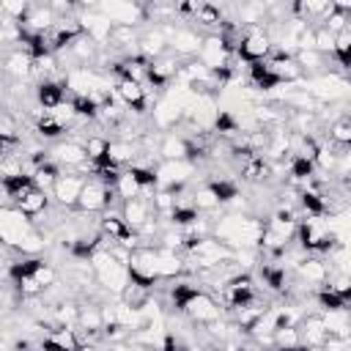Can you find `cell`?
Returning a JSON list of instances; mask_svg holds the SVG:
<instances>
[{
    "mask_svg": "<svg viewBox=\"0 0 351 351\" xmlns=\"http://www.w3.org/2000/svg\"><path fill=\"white\" fill-rule=\"evenodd\" d=\"M129 277L132 282L143 285V288H151L154 282H159V255H156V247H137L132 250V258H129Z\"/></svg>",
    "mask_w": 351,
    "mask_h": 351,
    "instance_id": "4",
    "label": "cell"
},
{
    "mask_svg": "<svg viewBox=\"0 0 351 351\" xmlns=\"http://www.w3.org/2000/svg\"><path fill=\"white\" fill-rule=\"evenodd\" d=\"M263 219L247 214H228L214 225V239L228 244L230 250H258L263 236Z\"/></svg>",
    "mask_w": 351,
    "mask_h": 351,
    "instance_id": "1",
    "label": "cell"
},
{
    "mask_svg": "<svg viewBox=\"0 0 351 351\" xmlns=\"http://www.w3.org/2000/svg\"><path fill=\"white\" fill-rule=\"evenodd\" d=\"M296 236H299V247L304 252H332L340 241L324 217H304L299 222Z\"/></svg>",
    "mask_w": 351,
    "mask_h": 351,
    "instance_id": "2",
    "label": "cell"
},
{
    "mask_svg": "<svg viewBox=\"0 0 351 351\" xmlns=\"http://www.w3.org/2000/svg\"><path fill=\"white\" fill-rule=\"evenodd\" d=\"M315 52L335 55V33H329L324 25H315Z\"/></svg>",
    "mask_w": 351,
    "mask_h": 351,
    "instance_id": "34",
    "label": "cell"
},
{
    "mask_svg": "<svg viewBox=\"0 0 351 351\" xmlns=\"http://www.w3.org/2000/svg\"><path fill=\"white\" fill-rule=\"evenodd\" d=\"M112 195H115V189H112V186H107V184H101V181L90 178V181H85V189H82V195H80L77 208H80V211H85V214L104 211V208L112 203Z\"/></svg>",
    "mask_w": 351,
    "mask_h": 351,
    "instance_id": "9",
    "label": "cell"
},
{
    "mask_svg": "<svg viewBox=\"0 0 351 351\" xmlns=\"http://www.w3.org/2000/svg\"><path fill=\"white\" fill-rule=\"evenodd\" d=\"M271 47H274V41H271V36H269L266 30L250 27V30L244 33L241 47H239V58H241L244 63H261V60H269Z\"/></svg>",
    "mask_w": 351,
    "mask_h": 351,
    "instance_id": "6",
    "label": "cell"
},
{
    "mask_svg": "<svg viewBox=\"0 0 351 351\" xmlns=\"http://www.w3.org/2000/svg\"><path fill=\"white\" fill-rule=\"evenodd\" d=\"M337 156H340V151H337V145L332 143V140H326V143H321L318 145V154H315V167L321 170V173H335V167H337Z\"/></svg>",
    "mask_w": 351,
    "mask_h": 351,
    "instance_id": "27",
    "label": "cell"
},
{
    "mask_svg": "<svg viewBox=\"0 0 351 351\" xmlns=\"http://www.w3.org/2000/svg\"><path fill=\"white\" fill-rule=\"evenodd\" d=\"M154 123L159 126V129H173L176 123H181L184 121V107L176 101V99H170V96H165V99H159L156 104H154Z\"/></svg>",
    "mask_w": 351,
    "mask_h": 351,
    "instance_id": "18",
    "label": "cell"
},
{
    "mask_svg": "<svg viewBox=\"0 0 351 351\" xmlns=\"http://www.w3.org/2000/svg\"><path fill=\"white\" fill-rule=\"evenodd\" d=\"M99 11L112 25H129V27H134V25H140V22L148 19L145 5H140V3H101Z\"/></svg>",
    "mask_w": 351,
    "mask_h": 351,
    "instance_id": "10",
    "label": "cell"
},
{
    "mask_svg": "<svg viewBox=\"0 0 351 351\" xmlns=\"http://www.w3.org/2000/svg\"><path fill=\"white\" fill-rule=\"evenodd\" d=\"M132 351H154V348H148V346H137V348H132Z\"/></svg>",
    "mask_w": 351,
    "mask_h": 351,
    "instance_id": "37",
    "label": "cell"
},
{
    "mask_svg": "<svg viewBox=\"0 0 351 351\" xmlns=\"http://www.w3.org/2000/svg\"><path fill=\"white\" fill-rule=\"evenodd\" d=\"M178 310H181L195 326H208V324H214V321L222 318V307H219V302H217L211 293L200 291V288H192L189 296L178 304Z\"/></svg>",
    "mask_w": 351,
    "mask_h": 351,
    "instance_id": "3",
    "label": "cell"
},
{
    "mask_svg": "<svg viewBox=\"0 0 351 351\" xmlns=\"http://www.w3.org/2000/svg\"><path fill=\"white\" fill-rule=\"evenodd\" d=\"M299 332H302V346H307V348H324L329 343V329H326L321 313L304 315L299 324Z\"/></svg>",
    "mask_w": 351,
    "mask_h": 351,
    "instance_id": "12",
    "label": "cell"
},
{
    "mask_svg": "<svg viewBox=\"0 0 351 351\" xmlns=\"http://www.w3.org/2000/svg\"><path fill=\"white\" fill-rule=\"evenodd\" d=\"M165 33H167V47L173 55H178V58L200 55L203 36H197L192 27H165Z\"/></svg>",
    "mask_w": 351,
    "mask_h": 351,
    "instance_id": "8",
    "label": "cell"
},
{
    "mask_svg": "<svg viewBox=\"0 0 351 351\" xmlns=\"http://www.w3.org/2000/svg\"><path fill=\"white\" fill-rule=\"evenodd\" d=\"M156 255H159V277L162 280H173V277H178V274L186 271V261L176 250L156 247Z\"/></svg>",
    "mask_w": 351,
    "mask_h": 351,
    "instance_id": "24",
    "label": "cell"
},
{
    "mask_svg": "<svg viewBox=\"0 0 351 351\" xmlns=\"http://www.w3.org/2000/svg\"><path fill=\"white\" fill-rule=\"evenodd\" d=\"M348 315H351V304H348Z\"/></svg>",
    "mask_w": 351,
    "mask_h": 351,
    "instance_id": "40",
    "label": "cell"
},
{
    "mask_svg": "<svg viewBox=\"0 0 351 351\" xmlns=\"http://www.w3.org/2000/svg\"><path fill=\"white\" fill-rule=\"evenodd\" d=\"M195 22L197 25H206V27H222V8L219 5H211V3H200L197 14H195Z\"/></svg>",
    "mask_w": 351,
    "mask_h": 351,
    "instance_id": "32",
    "label": "cell"
},
{
    "mask_svg": "<svg viewBox=\"0 0 351 351\" xmlns=\"http://www.w3.org/2000/svg\"><path fill=\"white\" fill-rule=\"evenodd\" d=\"M82 346L80 340V332L77 329H69V326H60V329H49L41 340V348L44 351H77Z\"/></svg>",
    "mask_w": 351,
    "mask_h": 351,
    "instance_id": "16",
    "label": "cell"
},
{
    "mask_svg": "<svg viewBox=\"0 0 351 351\" xmlns=\"http://www.w3.org/2000/svg\"><path fill=\"white\" fill-rule=\"evenodd\" d=\"M82 189H85V181H82L80 176H60V178H58V184L52 186V197L58 200V206L71 208V206H77V203H80Z\"/></svg>",
    "mask_w": 351,
    "mask_h": 351,
    "instance_id": "15",
    "label": "cell"
},
{
    "mask_svg": "<svg viewBox=\"0 0 351 351\" xmlns=\"http://www.w3.org/2000/svg\"><path fill=\"white\" fill-rule=\"evenodd\" d=\"M296 274H299V280L307 282V285H324V282H329L332 269H329V261L313 255V258H304V261L296 266Z\"/></svg>",
    "mask_w": 351,
    "mask_h": 351,
    "instance_id": "17",
    "label": "cell"
},
{
    "mask_svg": "<svg viewBox=\"0 0 351 351\" xmlns=\"http://www.w3.org/2000/svg\"><path fill=\"white\" fill-rule=\"evenodd\" d=\"M304 90L315 99V101H340V99H346V93L351 90L348 88V82L346 80H340V77H335V74H324V77H315V80H310L307 85H304Z\"/></svg>",
    "mask_w": 351,
    "mask_h": 351,
    "instance_id": "7",
    "label": "cell"
},
{
    "mask_svg": "<svg viewBox=\"0 0 351 351\" xmlns=\"http://www.w3.org/2000/svg\"><path fill=\"white\" fill-rule=\"evenodd\" d=\"M159 156L162 162H178V159H189L192 162V145L184 134L178 132H170L159 140Z\"/></svg>",
    "mask_w": 351,
    "mask_h": 351,
    "instance_id": "14",
    "label": "cell"
},
{
    "mask_svg": "<svg viewBox=\"0 0 351 351\" xmlns=\"http://www.w3.org/2000/svg\"><path fill=\"white\" fill-rule=\"evenodd\" d=\"M115 195L121 197V200H134V197H143V184L134 178V173L132 170H121V176H118V181H115Z\"/></svg>",
    "mask_w": 351,
    "mask_h": 351,
    "instance_id": "26",
    "label": "cell"
},
{
    "mask_svg": "<svg viewBox=\"0 0 351 351\" xmlns=\"http://www.w3.org/2000/svg\"><path fill=\"white\" fill-rule=\"evenodd\" d=\"M134 156H137V145L134 143H126V140H112L110 143V154H107V165H134Z\"/></svg>",
    "mask_w": 351,
    "mask_h": 351,
    "instance_id": "25",
    "label": "cell"
},
{
    "mask_svg": "<svg viewBox=\"0 0 351 351\" xmlns=\"http://www.w3.org/2000/svg\"><path fill=\"white\" fill-rule=\"evenodd\" d=\"M77 351H99V348H96V346H90V343H82Z\"/></svg>",
    "mask_w": 351,
    "mask_h": 351,
    "instance_id": "36",
    "label": "cell"
},
{
    "mask_svg": "<svg viewBox=\"0 0 351 351\" xmlns=\"http://www.w3.org/2000/svg\"><path fill=\"white\" fill-rule=\"evenodd\" d=\"M219 206H222V197L217 195V189L211 184L195 189V208L197 211H217Z\"/></svg>",
    "mask_w": 351,
    "mask_h": 351,
    "instance_id": "30",
    "label": "cell"
},
{
    "mask_svg": "<svg viewBox=\"0 0 351 351\" xmlns=\"http://www.w3.org/2000/svg\"><path fill=\"white\" fill-rule=\"evenodd\" d=\"M96 282H99V285H101L107 293L121 296V293L126 291V285L132 282V277H129V269H126L123 263H115L112 269H107V271L96 274Z\"/></svg>",
    "mask_w": 351,
    "mask_h": 351,
    "instance_id": "21",
    "label": "cell"
},
{
    "mask_svg": "<svg viewBox=\"0 0 351 351\" xmlns=\"http://www.w3.org/2000/svg\"><path fill=\"white\" fill-rule=\"evenodd\" d=\"M151 211H154L151 200H145V197H134V200H123L121 217H123V219H126V225L137 233V230L151 219Z\"/></svg>",
    "mask_w": 351,
    "mask_h": 351,
    "instance_id": "19",
    "label": "cell"
},
{
    "mask_svg": "<svg viewBox=\"0 0 351 351\" xmlns=\"http://www.w3.org/2000/svg\"><path fill=\"white\" fill-rule=\"evenodd\" d=\"M16 208H19L25 217H38V214H44V211L49 208V195H47L44 189L33 186V189H27V192L16 200Z\"/></svg>",
    "mask_w": 351,
    "mask_h": 351,
    "instance_id": "22",
    "label": "cell"
},
{
    "mask_svg": "<svg viewBox=\"0 0 351 351\" xmlns=\"http://www.w3.org/2000/svg\"><path fill=\"white\" fill-rule=\"evenodd\" d=\"M36 132H38V137H44V140H58V137L66 132V126H63L55 115L41 112L38 121H36Z\"/></svg>",
    "mask_w": 351,
    "mask_h": 351,
    "instance_id": "28",
    "label": "cell"
},
{
    "mask_svg": "<svg viewBox=\"0 0 351 351\" xmlns=\"http://www.w3.org/2000/svg\"><path fill=\"white\" fill-rule=\"evenodd\" d=\"M346 30H348V33H351V16H348V27H346Z\"/></svg>",
    "mask_w": 351,
    "mask_h": 351,
    "instance_id": "39",
    "label": "cell"
},
{
    "mask_svg": "<svg viewBox=\"0 0 351 351\" xmlns=\"http://www.w3.org/2000/svg\"><path fill=\"white\" fill-rule=\"evenodd\" d=\"M49 159H52L55 165L77 167L80 162H85V159H88V154H85V145H80V143L69 140V143H55V145L49 148Z\"/></svg>",
    "mask_w": 351,
    "mask_h": 351,
    "instance_id": "20",
    "label": "cell"
},
{
    "mask_svg": "<svg viewBox=\"0 0 351 351\" xmlns=\"http://www.w3.org/2000/svg\"><path fill=\"white\" fill-rule=\"evenodd\" d=\"M296 63L302 66V71H318L324 66V55L315 49H302L296 52Z\"/></svg>",
    "mask_w": 351,
    "mask_h": 351,
    "instance_id": "35",
    "label": "cell"
},
{
    "mask_svg": "<svg viewBox=\"0 0 351 351\" xmlns=\"http://www.w3.org/2000/svg\"><path fill=\"white\" fill-rule=\"evenodd\" d=\"M85 154L88 159H93L96 165H107V154H110V140L107 137H99V134H90L85 143Z\"/></svg>",
    "mask_w": 351,
    "mask_h": 351,
    "instance_id": "29",
    "label": "cell"
},
{
    "mask_svg": "<svg viewBox=\"0 0 351 351\" xmlns=\"http://www.w3.org/2000/svg\"><path fill=\"white\" fill-rule=\"evenodd\" d=\"M271 337H274V346H277V348H299V346H302V332H299V326H280Z\"/></svg>",
    "mask_w": 351,
    "mask_h": 351,
    "instance_id": "33",
    "label": "cell"
},
{
    "mask_svg": "<svg viewBox=\"0 0 351 351\" xmlns=\"http://www.w3.org/2000/svg\"><path fill=\"white\" fill-rule=\"evenodd\" d=\"M112 93L115 99L126 107V110H134V112H145V104H148V93H145V85L140 82H132V80H115L112 85Z\"/></svg>",
    "mask_w": 351,
    "mask_h": 351,
    "instance_id": "11",
    "label": "cell"
},
{
    "mask_svg": "<svg viewBox=\"0 0 351 351\" xmlns=\"http://www.w3.org/2000/svg\"><path fill=\"white\" fill-rule=\"evenodd\" d=\"M178 71H181V66H178V55L165 52L162 58L151 60V66H148V82L156 85V88H162V85H167L170 80H176Z\"/></svg>",
    "mask_w": 351,
    "mask_h": 351,
    "instance_id": "13",
    "label": "cell"
},
{
    "mask_svg": "<svg viewBox=\"0 0 351 351\" xmlns=\"http://www.w3.org/2000/svg\"><path fill=\"white\" fill-rule=\"evenodd\" d=\"M329 140L337 148H351V118H337L329 126Z\"/></svg>",
    "mask_w": 351,
    "mask_h": 351,
    "instance_id": "31",
    "label": "cell"
},
{
    "mask_svg": "<svg viewBox=\"0 0 351 351\" xmlns=\"http://www.w3.org/2000/svg\"><path fill=\"white\" fill-rule=\"evenodd\" d=\"M304 351H324V348H307V346H304Z\"/></svg>",
    "mask_w": 351,
    "mask_h": 351,
    "instance_id": "38",
    "label": "cell"
},
{
    "mask_svg": "<svg viewBox=\"0 0 351 351\" xmlns=\"http://www.w3.org/2000/svg\"><path fill=\"white\" fill-rule=\"evenodd\" d=\"M5 71L11 74V77H16V80H27V77H33V55H27L25 49H11V52H5Z\"/></svg>",
    "mask_w": 351,
    "mask_h": 351,
    "instance_id": "23",
    "label": "cell"
},
{
    "mask_svg": "<svg viewBox=\"0 0 351 351\" xmlns=\"http://www.w3.org/2000/svg\"><path fill=\"white\" fill-rule=\"evenodd\" d=\"M197 60H200L208 71H230L233 52L228 49L225 38H222L219 33H211V36H203V47H200Z\"/></svg>",
    "mask_w": 351,
    "mask_h": 351,
    "instance_id": "5",
    "label": "cell"
}]
</instances>
